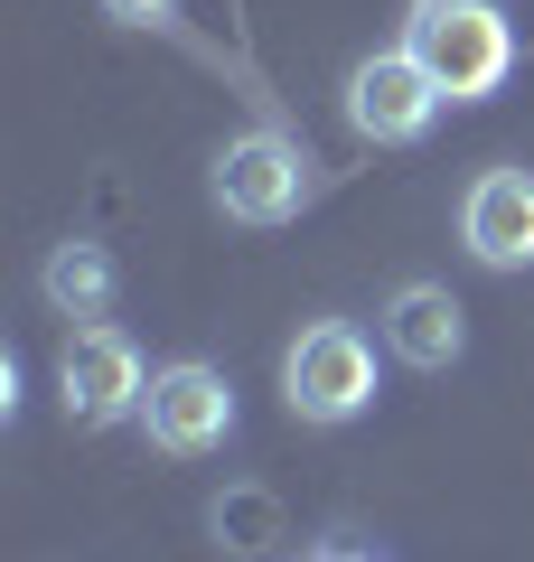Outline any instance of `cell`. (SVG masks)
<instances>
[{"mask_svg":"<svg viewBox=\"0 0 534 562\" xmlns=\"http://www.w3.org/2000/svg\"><path fill=\"white\" fill-rule=\"evenodd\" d=\"M403 47L432 66L450 103H488L515 76V20L507 0H413L403 10Z\"/></svg>","mask_w":534,"mask_h":562,"instance_id":"obj_1","label":"cell"},{"mask_svg":"<svg viewBox=\"0 0 534 562\" xmlns=\"http://www.w3.org/2000/svg\"><path fill=\"white\" fill-rule=\"evenodd\" d=\"M347 132L356 140H376V150H413L422 132L441 122V85H432V66L413 57V47H376V57H356L347 66Z\"/></svg>","mask_w":534,"mask_h":562,"instance_id":"obj_6","label":"cell"},{"mask_svg":"<svg viewBox=\"0 0 534 562\" xmlns=\"http://www.w3.org/2000/svg\"><path fill=\"white\" fill-rule=\"evenodd\" d=\"M235 422H244V403H235V375H225V366H207V357L151 366L141 431H151L159 460H216V450L235 441Z\"/></svg>","mask_w":534,"mask_h":562,"instance_id":"obj_4","label":"cell"},{"mask_svg":"<svg viewBox=\"0 0 534 562\" xmlns=\"http://www.w3.org/2000/svg\"><path fill=\"white\" fill-rule=\"evenodd\" d=\"M281 403L310 431H337V422L376 413V347L356 319H310L291 347H281Z\"/></svg>","mask_w":534,"mask_h":562,"instance_id":"obj_3","label":"cell"},{"mask_svg":"<svg viewBox=\"0 0 534 562\" xmlns=\"http://www.w3.org/2000/svg\"><path fill=\"white\" fill-rule=\"evenodd\" d=\"M207 535H216L225 553H244V562L272 553V543H281V497H272V487H225V497L207 506Z\"/></svg>","mask_w":534,"mask_h":562,"instance_id":"obj_10","label":"cell"},{"mask_svg":"<svg viewBox=\"0 0 534 562\" xmlns=\"http://www.w3.org/2000/svg\"><path fill=\"white\" fill-rule=\"evenodd\" d=\"M300 562H385V553H366V543H310Z\"/></svg>","mask_w":534,"mask_h":562,"instance_id":"obj_12","label":"cell"},{"mask_svg":"<svg viewBox=\"0 0 534 562\" xmlns=\"http://www.w3.org/2000/svg\"><path fill=\"white\" fill-rule=\"evenodd\" d=\"M38 291H47V310H57V319H103V310L122 301V262H113V244H94V235L47 244Z\"/></svg>","mask_w":534,"mask_h":562,"instance_id":"obj_9","label":"cell"},{"mask_svg":"<svg viewBox=\"0 0 534 562\" xmlns=\"http://www.w3.org/2000/svg\"><path fill=\"white\" fill-rule=\"evenodd\" d=\"M385 347L413 375H450L469 357V310H459V291L450 281H394L385 291Z\"/></svg>","mask_w":534,"mask_h":562,"instance_id":"obj_8","label":"cell"},{"mask_svg":"<svg viewBox=\"0 0 534 562\" xmlns=\"http://www.w3.org/2000/svg\"><path fill=\"white\" fill-rule=\"evenodd\" d=\"M103 20H113V29H169L178 0H103Z\"/></svg>","mask_w":534,"mask_h":562,"instance_id":"obj_11","label":"cell"},{"mask_svg":"<svg viewBox=\"0 0 534 562\" xmlns=\"http://www.w3.org/2000/svg\"><path fill=\"white\" fill-rule=\"evenodd\" d=\"M141 394H151V366H141L132 328L85 319L57 357V403L76 431H113V422H141Z\"/></svg>","mask_w":534,"mask_h":562,"instance_id":"obj_5","label":"cell"},{"mask_svg":"<svg viewBox=\"0 0 534 562\" xmlns=\"http://www.w3.org/2000/svg\"><path fill=\"white\" fill-rule=\"evenodd\" d=\"M459 244L488 272H534V169L525 160H488L459 188Z\"/></svg>","mask_w":534,"mask_h":562,"instance_id":"obj_7","label":"cell"},{"mask_svg":"<svg viewBox=\"0 0 534 562\" xmlns=\"http://www.w3.org/2000/svg\"><path fill=\"white\" fill-rule=\"evenodd\" d=\"M207 198H216V216H235V225H291L300 206L319 198V160L281 132V122H254V132H225L216 140Z\"/></svg>","mask_w":534,"mask_h":562,"instance_id":"obj_2","label":"cell"}]
</instances>
